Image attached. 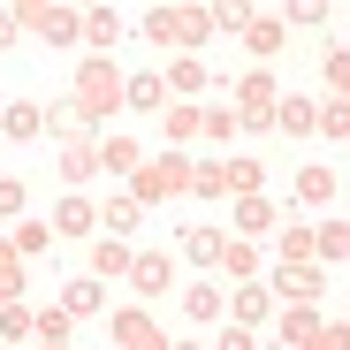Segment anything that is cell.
<instances>
[{
  "label": "cell",
  "instance_id": "obj_1",
  "mask_svg": "<svg viewBox=\"0 0 350 350\" xmlns=\"http://www.w3.org/2000/svg\"><path fill=\"white\" fill-rule=\"evenodd\" d=\"M69 107H77V122H107V114L130 107V77L114 69L107 53H92V62L77 69V99H69Z\"/></svg>",
  "mask_w": 350,
  "mask_h": 350
},
{
  "label": "cell",
  "instance_id": "obj_2",
  "mask_svg": "<svg viewBox=\"0 0 350 350\" xmlns=\"http://www.w3.org/2000/svg\"><path fill=\"white\" fill-rule=\"evenodd\" d=\"M145 38H152V46H167L175 62H183V53H198V46L213 38V8H191V0H175V8H152V16H145Z\"/></svg>",
  "mask_w": 350,
  "mask_h": 350
},
{
  "label": "cell",
  "instance_id": "obj_3",
  "mask_svg": "<svg viewBox=\"0 0 350 350\" xmlns=\"http://www.w3.org/2000/svg\"><path fill=\"white\" fill-rule=\"evenodd\" d=\"M16 23L23 38H46V46H84V8H69V0H16Z\"/></svg>",
  "mask_w": 350,
  "mask_h": 350
},
{
  "label": "cell",
  "instance_id": "obj_4",
  "mask_svg": "<svg viewBox=\"0 0 350 350\" xmlns=\"http://www.w3.org/2000/svg\"><path fill=\"white\" fill-rule=\"evenodd\" d=\"M183 191H191V160L183 152H160V160H145L130 175V198L137 206H167V198H183Z\"/></svg>",
  "mask_w": 350,
  "mask_h": 350
},
{
  "label": "cell",
  "instance_id": "obj_5",
  "mask_svg": "<svg viewBox=\"0 0 350 350\" xmlns=\"http://www.w3.org/2000/svg\"><path fill=\"white\" fill-rule=\"evenodd\" d=\"M107 335H114V350H175L167 327H160L145 305H114V312H107Z\"/></svg>",
  "mask_w": 350,
  "mask_h": 350
},
{
  "label": "cell",
  "instance_id": "obj_6",
  "mask_svg": "<svg viewBox=\"0 0 350 350\" xmlns=\"http://www.w3.org/2000/svg\"><path fill=\"white\" fill-rule=\"evenodd\" d=\"M267 289H274L282 305H320L327 267H320V259H305V267H274V282H267Z\"/></svg>",
  "mask_w": 350,
  "mask_h": 350
},
{
  "label": "cell",
  "instance_id": "obj_7",
  "mask_svg": "<svg viewBox=\"0 0 350 350\" xmlns=\"http://www.w3.org/2000/svg\"><path fill=\"white\" fill-rule=\"evenodd\" d=\"M53 167H62V183H69V191H84L92 175H107V160H99V145H92V137H69Z\"/></svg>",
  "mask_w": 350,
  "mask_h": 350
},
{
  "label": "cell",
  "instance_id": "obj_8",
  "mask_svg": "<svg viewBox=\"0 0 350 350\" xmlns=\"http://www.w3.org/2000/svg\"><path fill=\"white\" fill-rule=\"evenodd\" d=\"M130 267H137V252L122 237H92V282H130Z\"/></svg>",
  "mask_w": 350,
  "mask_h": 350
},
{
  "label": "cell",
  "instance_id": "obj_9",
  "mask_svg": "<svg viewBox=\"0 0 350 350\" xmlns=\"http://www.w3.org/2000/svg\"><path fill=\"white\" fill-rule=\"evenodd\" d=\"M53 237H99V206L84 191H69L62 206H53Z\"/></svg>",
  "mask_w": 350,
  "mask_h": 350
},
{
  "label": "cell",
  "instance_id": "obj_10",
  "mask_svg": "<svg viewBox=\"0 0 350 350\" xmlns=\"http://www.w3.org/2000/svg\"><path fill=\"white\" fill-rule=\"evenodd\" d=\"M274 312V289L267 282H237V297H228V320H237V327H259Z\"/></svg>",
  "mask_w": 350,
  "mask_h": 350
},
{
  "label": "cell",
  "instance_id": "obj_11",
  "mask_svg": "<svg viewBox=\"0 0 350 350\" xmlns=\"http://www.w3.org/2000/svg\"><path fill=\"white\" fill-rule=\"evenodd\" d=\"M267 228H282V213H274V198H267V191H259V198H237V237H244V244H259Z\"/></svg>",
  "mask_w": 350,
  "mask_h": 350
},
{
  "label": "cell",
  "instance_id": "obj_12",
  "mask_svg": "<svg viewBox=\"0 0 350 350\" xmlns=\"http://www.w3.org/2000/svg\"><path fill=\"white\" fill-rule=\"evenodd\" d=\"M244 46L259 53V69H267V62H274V53L289 46V23H282V16H252V23H244Z\"/></svg>",
  "mask_w": 350,
  "mask_h": 350
},
{
  "label": "cell",
  "instance_id": "obj_13",
  "mask_svg": "<svg viewBox=\"0 0 350 350\" xmlns=\"http://www.w3.org/2000/svg\"><path fill=\"white\" fill-rule=\"evenodd\" d=\"M274 130H289V137H312V130H320V107H312V99H297V92H282V107H274Z\"/></svg>",
  "mask_w": 350,
  "mask_h": 350
},
{
  "label": "cell",
  "instance_id": "obj_14",
  "mask_svg": "<svg viewBox=\"0 0 350 350\" xmlns=\"http://www.w3.org/2000/svg\"><path fill=\"white\" fill-rule=\"evenodd\" d=\"M327 320H320V305H282V342H297V350H312V335H320Z\"/></svg>",
  "mask_w": 350,
  "mask_h": 350
},
{
  "label": "cell",
  "instance_id": "obj_15",
  "mask_svg": "<svg viewBox=\"0 0 350 350\" xmlns=\"http://www.w3.org/2000/svg\"><path fill=\"white\" fill-rule=\"evenodd\" d=\"M0 137H16V145H23V137H46V107H31V99H16L8 114H0Z\"/></svg>",
  "mask_w": 350,
  "mask_h": 350
},
{
  "label": "cell",
  "instance_id": "obj_16",
  "mask_svg": "<svg viewBox=\"0 0 350 350\" xmlns=\"http://www.w3.org/2000/svg\"><path fill=\"white\" fill-rule=\"evenodd\" d=\"M221 252H228L221 228H183V259H191V267H221Z\"/></svg>",
  "mask_w": 350,
  "mask_h": 350
},
{
  "label": "cell",
  "instance_id": "obj_17",
  "mask_svg": "<svg viewBox=\"0 0 350 350\" xmlns=\"http://www.w3.org/2000/svg\"><path fill=\"white\" fill-rule=\"evenodd\" d=\"M114 38H122V8H84V46L107 53Z\"/></svg>",
  "mask_w": 350,
  "mask_h": 350
},
{
  "label": "cell",
  "instance_id": "obj_18",
  "mask_svg": "<svg viewBox=\"0 0 350 350\" xmlns=\"http://www.w3.org/2000/svg\"><path fill=\"white\" fill-rule=\"evenodd\" d=\"M130 289H137V297H167V259H160V252H137Z\"/></svg>",
  "mask_w": 350,
  "mask_h": 350
},
{
  "label": "cell",
  "instance_id": "obj_19",
  "mask_svg": "<svg viewBox=\"0 0 350 350\" xmlns=\"http://www.w3.org/2000/svg\"><path fill=\"white\" fill-rule=\"evenodd\" d=\"M305 259H320V237H312V221H289L282 228V267H305Z\"/></svg>",
  "mask_w": 350,
  "mask_h": 350
},
{
  "label": "cell",
  "instance_id": "obj_20",
  "mask_svg": "<svg viewBox=\"0 0 350 350\" xmlns=\"http://www.w3.org/2000/svg\"><path fill=\"white\" fill-rule=\"evenodd\" d=\"M137 221H145V206H137L130 191H122V198H107V206H99V228H107V237H130V228H137Z\"/></svg>",
  "mask_w": 350,
  "mask_h": 350
},
{
  "label": "cell",
  "instance_id": "obj_21",
  "mask_svg": "<svg viewBox=\"0 0 350 350\" xmlns=\"http://www.w3.org/2000/svg\"><path fill=\"white\" fill-rule=\"evenodd\" d=\"M99 160H107V175H137V167H145V145H137V137H107Z\"/></svg>",
  "mask_w": 350,
  "mask_h": 350
},
{
  "label": "cell",
  "instance_id": "obj_22",
  "mask_svg": "<svg viewBox=\"0 0 350 350\" xmlns=\"http://www.w3.org/2000/svg\"><path fill=\"white\" fill-rule=\"evenodd\" d=\"M0 305H23V252L0 237Z\"/></svg>",
  "mask_w": 350,
  "mask_h": 350
},
{
  "label": "cell",
  "instance_id": "obj_23",
  "mask_svg": "<svg viewBox=\"0 0 350 350\" xmlns=\"http://www.w3.org/2000/svg\"><path fill=\"white\" fill-rule=\"evenodd\" d=\"M167 137L183 145V137H206V107H191V99H167Z\"/></svg>",
  "mask_w": 350,
  "mask_h": 350
},
{
  "label": "cell",
  "instance_id": "obj_24",
  "mask_svg": "<svg viewBox=\"0 0 350 350\" xmlns=\"http://www.w3.org/2000/svg\"><path fill=\"white\" fill-rule=\"evenodd\" d=\"M297 198H305V206H327V198H335V167H320V160L297 167Z\"/></svg>",
  "mask_w": 350,
  "mask_h": 350
},
{
  "label": "cell",
  "instance_id": "obj_25",
  "mask_svg": "<svg viewBox=\"0 0 350 350\" xmlns=\"http://www.w3.org/2000/svg\"><path fill=\"white\" fill-rule=\"evenodd\" d=\"M183 312H191L198 327H213V320H221V289H213V282H191V289H183Z\"/></svg>",
  "mask_w": 350,
  "mask_h": 350
},
{
  "label": "cell",
  "instance_id": "obj_26",
  "mask_svg": "<svg viewBox=\"0 0 350 350\" xmlns=\"http://www.w3.org/2000/svg\"><path fill=\"white\" fill-rule=\"evenodd\" d=\"M130 107L137 114H167V77H130Z\"/></svg>",
  "mask_w": 350,
  "mask_h": 350
},
{
  "label": "cell",
  "instance_id": "obj_27",
  "mask_svg": "<svg viewBox=\"0 0 350 350\" xmlns=\"http://www.w3.org/2000/svg\"><path fill=\"white\" fill-rule=\"evenodd\" d=\"M221 167H228V198H259V183H267L259 160H221Z\"/></svg>",
  "mask_w": 350,
  "mask_h": 350
},
{
  "label": "cell",
  "instance_id": "obj_28",
  "mask_svg": "<svg viewBox=\"0 0 350 350\" xmlns=\"http://www.w3.org/2000/svg\"><path fill=\"white\" fill-rule=\"evenodd\" d=\"M221 274H228V282H252V274H259V252H252L244 237H228V252H221Z\"/></svg>",
  "mask_w": 350,
  "mask_h": 350
},
{
  "label": "cell",
  "instance_id": "obj_29",
  "mask_svg": "<svg viewBox=\"0 0 350 350\" xmlns=\"http://www.w3.org/2000/svg\"><path fill=\"white\" fill-rule=\"evenodd\" d=\"M99 305H107V297H99V282H69V289H62V312H69V320H92Z\"/></svg>",
  "mask_w": 350,
  "mask_h": 350
},
{
  "label": "cell",
  "instance_id": "obj_30",
  "mask_svg": "<svg viewBox=\"0 0 350 350\" xmlns=\"http://www.w3.org/2000/svg\"><path fill=\"white\" fill-rule=\"evenodd\" d=\"M38 335V312L31 305H0V342H31Z\"/></svg>",
  "mask_w": 350,
  "mask_h": 350
},
{
  "label": "cell",
  "instance_id": "obj_31",
  "mask_svg": "<svg viewBox=\"0 0 350 350\" xmlns=\"http://www.w3.org/2000/svg\"><path fill=\"white\" fill-rule=\"evenodd\" d=\"M167 92H206V62H198V53L167 62Z\"/></svg>",
  "mask_w": 350,
  "mask_h": 350
},
{
  "label": "cell",
  "instance_id": "obj_32",
  "mask_svg": "<svg viewBox=\"0 0 350 350\" xmlns=\"http://www.w3.org/2000/svg\"><path fill=\"white\" fill-rule=\"evenodd\" d=\"M312 237H320V267L327 259H350V221H320Z\"/></svg>",
  "mask_w": 350,
  "mask_h": 350
},
{
  "label": "cell",
  "instance_id": "obj_33",
  "mask_svg": "<svg viewBox=\"0 0 350 350\" xmlns=\"http://www.w3.org/2000/svg\"><path fill=\"white\" fill-rule=\"evenodd\" d=\"M191 191H198V198H228V167H221V160L191 167Z\"/></svg>",
  "mask_w": 350,
  "mask_h": 350
},
{
  "label": "cell",
  "instance_id": "obj_34",
  "mask_svg": "<svg viewBox=\"0 0 350 350\" xmlns=\"http://www.w3.org/2000/svg\"><path fill=\"white\" fill-rule=\"evenodd\" d=\"M8 244H16L23 259H38V252L53 244V221H23V228H16V237H8Z\"/></svg>",
  "mask_w": 350,
  "mask_h": 350
},
{
  "label": "cell",
  "instance_id": "obj_35",
  "mask_svg": "<svg viewBox=\"0 0 350 350\" xmlns=\"http://www.w3.org/2000/svg\"><path fill=\"white\" fill-rule=\"evenodd\" d=\"M244 23H252L244 0H221V8H213V31H228V38H244Z\"/></svg>",
  "mask_w": 350,
  "mask_h": 350
},
{
  "label": "cell",
  "instance_id": "obj_36",
  "mask_svg": "<svg viewBox=\"0 0 350 350\" xmlns=\"http://www.w3.org/2000/svg\"><path fill=\"white\" fill-rule=\"evenodd\" d=\"M69 327H77V320H69L62 305H46V312H38V342H69Z\"/></svg>",
  "mask_w": 350,
  "mask_h": 350
},
{
  "label": "cell",
  "instance_id": "obj_37",
  "mask_svg": "<svg viewBox=\"0 0 350 350\" xmlns=\"http://www.w3.org/2000/svg\"><path fill=\"white\" fill-rule=\"evenodd\" d=\"M320 137H350V107L342 99H320Z\"/></svg>",
  "mask_w": 350,
  "mask_h": 350
},
{
  "label": "cell",
  "instance_id": "obj_38",
  "mask_svg": "<svg viewBox=\"0 0 350 350\" xmlns=\"http://www.w3.org/2000/svg\"><path fill=\"white\" fill-rule=\"evenodd\" d=\"M327 84H335L342 107H350V46H327Z\"/></svg>",
  "mask_w": 350,
  "mask_h": 350
},
{
  "label": "cell",
  "instance_id": "obj_39",
  "mask_svg": "<svg viewBox=\"0 0 350 350\" xmlns=\"http://www.w3.org/2000/svg\"><path fill=\"white\" fill-rule=\"evenodd\" d=\"M237 130H244V122H237V107H206V137H221V145H228Z\"/></svg>",
  "mask_w": 350,
  "mask_h": 350
},
{
  "label": "cell",
  "instance_id": "obj_40",
  "mask_svg": "<svg viewBox=\"0 0 350 350\" xmlns=\"http://www.w3.org/2000/svg\"><path fill=\"white\" fill-rule=\"evenodd\" d=\"M23 198H31V191H23V175H0V221L23 213Z\"/></svg>",
  "mask_w": 350,
  "mask_h": 350
},
{
  "label": "cell",
  "instance_id": "obj_41",
  "mask_svg": "<svg viewBox=\"0 0 350 350\" xmlns=\"http://www.w3.org/2000/svg\"><path fill=\"white\" fill-rule=\"evenodd\" d=\"M312 350H350V320H327V327L312 335Z\"/></svg>",
  "mask_w": 350,
  "mask_h": 350
},
{
  "label": "cell",
  "instance_id": "obj_42",
  "mask_svg": "<svg viewBox=\"0 0 350 350\" xmlns=\"http://www.w3.org/2000/svg\"><path fill=\"white\" fill-rule=\"evenodd\" d=\"M213 350H259V335H252V327H237V320H228V335H221Z\"/></svg>",
  "mask_w": 350,
  "mask_h": 350
},
{
  "label": "cell",
  "instance_id": "obj_43",
  "mask_svg": "<svg viewBox=\"0 0 350 350\" xmlns=\"http://www.w3.org/2000/svg\"><path fill=\"white\" fill-rule=\"evenodd\" d=\"M16 38H23V23H16V8H0V53H8Z\"/></svg>",
  "mask_w": 350,
  "mask_h": 350
},
{
  "label": "cell",
  "instance_id": "obj_44",
  "mask_svg": "<svg viewBox=\"0 0 350 350\" xmlns=\"http://www.w3.org/2000/svg\"><path fill=\"white\" fill-rule=\"evenodd\" d=\"M175 350H206V342H175Z\"/></svg>",
  "mask_w": 350,
  "mask_h": 350
},
{
  "label": "cell",
  "instance_id": "obj_45",
  "mask_svg": "<svg viewBox=\"0 0 350 350\" xmlns=\"http://www.w3.org/2000/svg\"><path fill=\"white\" fill-rule=\"evenodd\" d=\"M38 350H69V342H38Z\"/></svg>",
  "mask_w": 350,
  "mask_h": 350
},
{
  "label": "cell",
  "instance_id": "obj_46",
  "mask_svg": "<svg viewBox=\"0 0 350 350\" xmlns=\"http://www.w3.org/2000/svg\"><path fill=\"white\" fill-rule=\"evenodd\" d=\"M0 145H8V137H0Z\"/></svg>",
  "mask_w": 350,
  "mask_h": 350
},
{
  "label": "cell",
  "instance_id": "obj_47",
  "mask_svg": "<svg viewBox=\"0 0 350 350\" xmlns=\"http://www.w3.org/2000/svg\"><path fill=\"white\" fill-rule=\"evenodd\" d=\"M0 350H8V342H0Z\"/></svg>",
  "mask_w": 350,
  "mask_h": 350
}]
</instances>
